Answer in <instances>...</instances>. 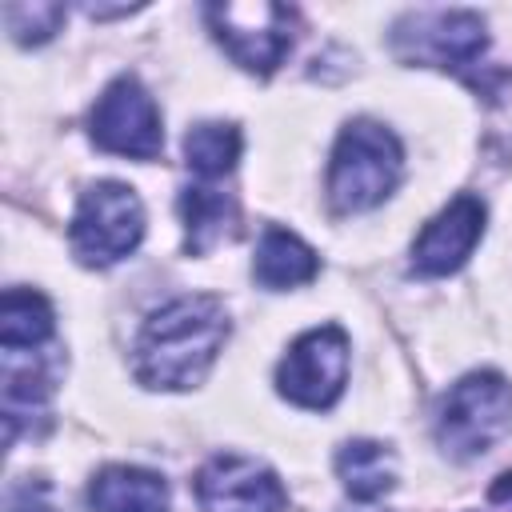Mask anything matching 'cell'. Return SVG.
<instances>
[{"instance_id": "6da1fadb", "label": "cell", "mask_w": 512, "mask_h": 512, "mask_svg": "<svg viewBox=\"0 0 512 512\" xmlns=\"http://www.w3.org/2000/svg\"><path fill=\"white\" fill-rule=\"evenodd\" d=\"M228 340V312L216 296H176L156 308L132 348V372L144 388H192L208 376Z\"/></svg>"}, {"instance_id": "7a4b0ae2", "label": "cell", "mask_w": 512, "mask_h": 512, "mask_svg": "<svg viewBox=\"0 0 512 512\" xmlns=\"http://www.w3.org/2000/svg\"><path fill=\"white\" fill-rule=\"evenodd\" d=\"M404 172V152L400 140L360 116L340 128L332 160H328V200L336 212H368L392 196Z\"/></svg>"}, {"instance_id": "3957f363", "label": "cell", "mask_w": 512, "mask_h": 512, "mask_svg": "<svg viewBox=\"0 0 512 512\" xmlns=\"http://www.w3.org/2000/svg\"><path fill=\"white\" fill-rule=\"evenodd\" d=\"M512 428V384L484 368L460 376L436 416V444L452 460H472L488 452L504 432Z\"/></svg>"}, {"instance_id": "277c9868", "label": "cell", "mask_w": 512, "mask_h": 512, "mask_svg": "<svg viewBox=\"0 0 512 512\" xmlns=\"http://www.w3.org/2000/svg\"><path fill=\"white\" fill-rule=\"evenodd\" d=\"M144 240V204L120 180H96L80 192L68 224V244L88 268H104L136 252Z\"/></svg>"}, {"instance_id": "5b68a950", "label": "cell", "mask_w": 512, "mask_h": 512, "mask_svg": "<svg viewBox=\"0 0 512 512\" xmlns=\"http://www.w3.org/2000/svg\"><path fill=\"white\" fill-rule=\"evenodd\" d=\"M204 20L212 36L224 44V52L248 68V72H276V64L292 48L296 32V12L272 0H224V4H204Z\"/></svg>"}, {"instance_id": "8992f818", "label": "cell", "mask_w": 512, "mask_h": 512, "mask_svg": "<svg viewBox=\"0 0 512 512\" xmlns=\"http://www.w3.org/2000/svg\"><path fill=\"white\" fill-rule=\"evenodd\" d=\"M392 48L408 64H432L468 76L484 48V20L468 8H420L396 20L392 28Z\"/></svg>"}, {"instance_id": "52a82bcc", "label": "cell", "mask_w": 512, "mask_h": 512, "mask_svg": "<svg viewBox=\"0 0 512 512\" xmlns=\"http://www.w3.org/2000/svg\"><path fill=\"white\" fill-rule=\"evenodd\" d=\"M348 380V336L336 324L296 336L276 368V388L300 408H332Z\"/></svg>"}, {"instance_id": "ba28073f", "label": "cell", "mask_w": 512, "mask_h": 512, "mask_svg": "<svg viewBox=\"0 0 512 512\" xmlns=\"http://www.w3.org/2000/svg\"><path fill=\"white\" fill-rule=\"evenodd\" d=\"M88 132L96 148L132 156V160H156L164 148L160 108L148 96V88L136 76H116L92 104Z\"/></svg>"}, {"instance_id": "9c48e42d", "label": "cell", "mask_w": 512, "mask_h": 512, "mask_svg": "<svg viewBox=\"0 0 512 512\" xmlns=\"http://www.w3.org/2000/svg\"><path fill=\"white\" fill-rule=\"evenodd\" d=\"M196 504L200 512H284L288 492L268 464L220 452L196 472Z\"/></svg>"}, {"instance_id": "30bf717a", "label": "cell", "mask_w": 512, "mask_h": 512, "mask_svg": "<svg viewBox=\"0 0 512 512\" xmlns=\"http://www.w3.org/2000/svg\"><path fill=\"white\" fill-rule=\"evenodd\" d=\"M484 200L472 192L452 196L416 236L412 244V268L420 276H448L456 268L468 264V256L476 252L480 236H484Z\"/></svg>"}, {"instance_id": "8fae6325", "label": "cell", "mask_w": 512, "mask_h": 512, "mask_svg": "<svg viewBox=\"0 0 512 512\" xmlns=\"http://www.w3.org/2000/svg\"><path fill=\"white\" fill-rule=\"evenodd\" d=\"M92 512H168V484L160 472L136 464H108L88 484Z\"/></svg>"}, {"instance_id": "7c38bea8", "label": "cell", "mask_w": 512, "mask_h": 512, "mask_svg": "<svg viewBox=\"0 0 512 512\" xmlns=\"http://www.w3.org/2000/svg\"><path fill=\"white\" fill-rule=\"evenodd\" d=\"M320 272V260L316 252L288 228H264L260 244H256V256H252V276L272 288V292H284V288H300L308 284L312 276Z\"/></svg>"}, {"instance_id": "4fadbf2b", "label": "cell", "mask_w": 512, "mask_h": 512, "mask_svg": "<svg viewBox=\"0 0 512 512\" xmlns=\"http://www.w3.org/2000/svg\"><path fill=\"white\" fill-rule=\"evenodd\" d=\"M336 476L352 500L372 504L396 488V456L380 440H348L336 452Z\"/></svg>"}, {"instance_id": "5bb4252c", "label": "cell", "mask_w": 512, "mask_h": 512, "mask_svg": "<svg viewBox=\"0 0 512 512\" xmlns=\"http://www.w3.org/2000/svg\"><path fill=\"white\" fill-rule=\"evenodd\" d=\"M180 216H184V232H188L184 244L196 256L236 232V200H232V192H220L212 184H188L180 192Z\"/></svg>"}, {"instance_id": "9a60e30c", "label": "cell", "mask_w": 512, "mask_h": 512, "mask_svg": "<svg viewBox=\"0 0 512 512\" xmlns=\"http://www.w3.org/2000/svg\"><path fill=\"white\" fill-rule=\"evenodd\" d=\"M52 304L32 288H8L0 300V344L4 352H36L52 340Z\"/></svg>"}, {"instance_id": "2e32d148", "label": "cell", "mask_w": 512, "mask_h": 512, "mask_svg": "<svg viewBox=\"0 0 512 512\" xmlns=\"http://www.w3.org/2000/svg\"><path fill=\"white\" fill-rule=\"evenodd\" d=\"M240 128L228 124V120H204L196 128H188L184 136V160L196 176L204 180H220L236 168L240 160Z\"/></svg>"}, {"instance_id": "e0dca14e", "label": "cell", "mask_w": 512, "mask_h": 512, "mask_svg": "<svg viewBox=\"0 0 512 512\" xmlns=\"http://www.w3.org/2000/svg\"><path fill=\"white\" fill-rule=\"evenodd\" d=\"M4 24L16 44H44L64 24V4H52V0L4 4Z\"/></svg>"}, {"instance_id": "ac0fdd59", "label": "cell", "mask_w": 512, "mask_h": 512, "mask_svg": "<svg viewBox=\"0 0 512 512\" xmlns=\"http://www.w3.org/2000/svg\"><path fill=\"white\" fill-rule=\"evenodd\" d=\"M40 496H48V488L40 480H28L8 496V512H52V504H40Z\"/></svg>"}, {"instance_id": "d6986e66", "label": "cell", "mask_w": 512, "mask_h": 512, "mask_svg": "<svg viewBox=\"0 0 512 512\" xmlns=\"http://www.w3.org/2000/svg\"><path fill=\"white\" fill-rule=\"evenodd\" d=\"M472 512H512V472H500L488 488V500Z\"/></svg>"}]
</instances>
